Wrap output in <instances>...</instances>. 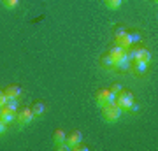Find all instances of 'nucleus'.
Masks as SVG:
<instances>
[{"label":"nucleus","instance_id":"nucleus-6","mask_svg":"<svg viewBox=\"0 0 158 151\" xmlns=\"http://www.w3.org/2000/svg\"><path fill=\"white\" fill-rule=\"evenodd\" d=\"M0 120L4 121V123H12L14 120H16V111H11V109H7L6 106L0 107Z\"/></svg>","mask_w":158,"mask_h":151},{"label":"nucleus","instance_id":"nucleus-9","mask_svg":"<svg viewBox=\"0 0 158 151\" xmlns=\"http://www.w3.org/2000/svg\"><path fill=\"white\" fill-rule=\"evenodd\" d=\"M65 137H67V134L63 132V130H55V134H53V142H55V146H60L65 142Z\"/></svg>","mask_w":158,"mask_h":151},{"label":"nucleus","instance_id":"nucleus-13","mask_svg":"<svg viewBox=\"0 0 158 151\" xmlns=\"http://www.w3.org/2000/svg\"><path fill=\"white\" fill-rule=\"evenodd\" d=\"M18 102H19V99H9L6 104L7 109H11V111H18Z\"/></svg>","mask_w":158,"mask_h":151},{"label":"nucleus","instance_id":"nucleus-1","mask_svg":"<svg viewBox=\"0 0 158 151\" xmlns=\"http://www.w3.org/2000/svg\"><path fill=\"white\" fill-rule=\"evenodd\" d=\"M104 109V112H102V116H104V120L107 121V123H114V121H118L119 116L123 114V109L119 106H106V107H102Z\"/></svg>","mask_w":158,"mask_h":151},{"label":"nucleus","instance_id":"nucleus-5","mask_svg":"<svg viewBox=\"0 0 158 151\" xmlns=\"http://www.w3.org/2000/svg\"><path fill=\"white\" fill-rule=\"evenodd\" d=\"M109 95H111V90H107V88H102V90H98V91H97L95 99H97V104H98V107L109 106Z\"/></svg>","mask_w":158,"mask_h":151},{"label":"nucleus","instance_id":"nucleus-12","mask_svg":"<svg viewBox=\"0 0 158 151\" xmlns=\"http://www.w3.org/2000/svg\"><path fill=\"white\" fill-rule=\"evenodd\" d=\"M137 74H144L148 70V62H142V60H135V65H134Z\"/></svg>","mask_w":158,"mask_h":151},{"label":"nucleus","instance_id":"nucleus-10","mask_svg":"<svg viewBox=\"0 0 158 151\" xmlns=\"http://www.w3.org/2000/svg\"><path fill=\"white\" fill-rule=\"evenodd\" d=\"M104 4H106V7H107V9L116 11V9H119V7H121L123 0H104Z\"/></svg>","mask_w":158,"mask_h":151},{"label":"nucleus","instance_id":"nucleus-18","mask_svg":"<svg viewBox=\"0 0 158 151\" xmlns=\"http://www.w3.org/2000/svg\"><path fill=\"white\" fill-rule=\"evenodd\" d=\"M0 95H2V91H0Z\"/></svg>","mask_w":158,"mask_h":151},{"label":"nucleus","instance_id":"nucleus-2","mask_svg":"<svg viewBox=\"0 0 158 151\" xmlns=\"http://www.w3.org/2000/svg\"><path fill=\"white\" fill-rule=\"evenodd\" d=\"M135 102V99H134V93H130V91H121V93H118L116 95V106H119L123 111H128L130 106Z\"/></svg>","mask_w":158,"mask_h":151},{"label":"nucleus","instance_id":"nucleus-8","mask_svg":"<svg viewBox=\"0 0 158 151\" xmlns=\"http://www.w3.org/2000/svg\"><path fill=\"white\" fill-rule=\"evenodd\" d=\"M134 58H135V60H142V62H149V60H151V53L142 48V49L134 51Z\"/></svg>","mask_w":158,"mask_h":151},{"label":"nucleus","instance_id":"nucleus-14","mask_svg":"<svg viewBox=\"0 0 158 151\" xmlns=\"http://www.w3.org/2000/svg\"><path fill=\"white\" fill-rule=\"evenodd\" d=\"M102 65H104V67H114V60L109 55L102 56Z\"/></svg>","mask_w":158,"mask_h":151},{"label":"nucleus","instance_id":"nucleus-11","mask_svg":"<svg viewBox=\"0 0 158 151\" xmlns=\"http://www.w3.org/2000/svg\"><path fill=\"white\" fill-rule=\"evenodd\" d=\"M46 111V106L42 104V102H35L34 107H32V112H34V116H42Z\"/></svg>","mask_w":158,"mask_h":151},{"label":"nucleus","instance_id":"nucleus-3","mask_svg":"<svg viewBox=\"0 0 158 151\" xmlns=\"http://www.w3.org/2000/svg\"><path fill=\"white\" fill-rule=\"evenodd\" d=\"M34 112H32V109H28V107H27V109H23V111H19V112H16V121L19 125H23V127H25V125H28V123H32V121H34Z\"/></svg>","mask_w":158,"mask_h":151},{"label":"nucleus","instance_id":"nucleus-7","mask_svg":"<svg viewBox=\"0 0 158 151\" xmlns=\"http://www.w3.org/2000/svg\"><path fill=\"white\" fill-rule=\"evenodd\" d=\"M4 93H6L9 99H19L21 97V88L18 86V84H11V86H7L4 90Z\"/></svg>","mask_w":158,"mask_h":151},{"label":"nucleus","instance_id":"nucleus-16","mask_svg":"<svg viewBox=\"0 0 158 151\" xmlns=\"http://www.w3.org/2000/svg\"><path fill=\"white\" fill-rule=\"evenodd\" d=\"M109 90L113 91L114 95H118V93H121V91H123V88H121V84H118V83H114V84H113V86H111Z\"/></svg>","mask_w":158,"mask_h":151},{"label":"nucleus","instance_id":"nucleus-17","mask_svg":"<svg viewBox=\"0 0 158 151\" xmlns=\"http://www.w3.org/2000/svg\"><path fill=\"white\" fill-rule=\"evenodd\" d=\"M7 132V123H4L2 120H0V135H4Z\"/></svg>","mask_w":158,"mask_h":151},{"label":"nucleus","instance_id":"nucleus-4","mask_svg":"<svg viewBox=\"0 0 158 151\" xmlns=\"http://www.w3.org/2000/svg\"><path fill=\"white\" fill-rule=\"evenodd\" d=\"M83 142V134L79 132V130H74V132H70V135H67L65 137V144H67L69 149H74L77 144H81Z\"/></svg>","mask_w":158,"mask_h":151},{"label":"nucleus","instance_id":"nucleus-15","mask_svg":"<svg viewBox=\"0 0 158 151\" xmlns=\"http://www.w3.org/2000/svg\"><path fill=\"white\" fill-rule=\"evenodd\" d=\"M2 4H4V7H7V9H14V7L19 4V0H2Z\"/></svg>","mask_w":158,"mask_h":151}]
</instances>
